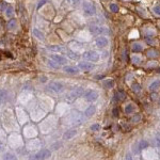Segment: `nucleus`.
<instances>
[{
    "label": "nucleus",
    "instance_id": "nucleus-1",
    "mask_svg": "<svg viewBox=\"0 0 160 160\" xmlns=\"http://www.w3.org/2000/svg\"><path fill=\"white\" fill-rule=\"evenodd\" d=\"M82 10H83V12L87 15H90V16H93L96 13V8H95V5L92 2H91V1H88V0H85V1L82 2Z\"/></svg>",
    "mask_w": 160,
    "mask_h": 160
},
{
    "label": "nucleus",
    "instance_id": "nucleus-2",
    "mask_svg": "<svg viewBox=\"0 0 160 160\" xmlns=\"http://www.w3.org/2000/svg\"><path fill=\"white\" fill-rule=\"evenodd\" d=\"M82 58L87 61H90V62H97L99 60V54L96 52V51H93V50H91V51H85L82 53Z\"/></svg>",
    "mask_w": 160,
    "mask_h": 160
},
{
    "label": "nucleus",
    "instance_id": "nucleus-3",
    "mask_svg": "<svg viewBox=\"0 0 160 160\" xmlns=\"http://www.w3.org/2000/svg\"><path fill=\"white\" fill-rule=\"evenodd\" d=\"M49 90H51L53 93L60 94V93H62L63 91H64V85L61 82L53 81V82H50L49 83Z\"/></svg>",
    "mask_w": 160,
    "mask_h": 160
},
{
    "label": "nucleus",
    "instance_id": "nucleus-4",
    "mask_svg": "<svg viewBox=\"0 0 160 160\" xmlns=\"http://www.w3.org/2000/svg\"><path fill=\"white\" fill-rule=\"evenodd\" d=\"M82 94H83V89H81V88H76V89L72 90L71 92H70V94H68V99L73 100V99H75L77 97H80Z\"/></svg>",
    "mask_w": 160,
    "mask_h": 160
},
{
    "label": "nucleus",
    "instance_id": "nucleus-5",
    "mask_svg": "<svg viewBox=\"0 0 160 160\" xmlns=\"http://www.w3.org/2000/svg\"><path fill=\"white\" fill-rule=\"evenodd\" d=\"M90 32L92 33V35H100V34L105 33L106 32V29L104 27H100V26H92L90 28Z\"/></svg>",
    "mask_w": 160,
    "mask_h": 160
},
{
    "label": "nucleus",
    "instance_id": "nucleus-6",
    "mask_svg": "<svg viewBox=\"0 0 160 160\" xmlns=\"http://www.w3.org/2000/svg\"><path fill=\"white\" fill-rule=\"evenodd\" d=\"M98 93L96 92V91H89V92H87L85 93V95H84V97H85V99L88 100V101H90V102H93V101H95L97 98H98Z\"/></svg>",
    "mask_w": 160,
    "mask_h": 160
},
{
    "label": "nucleus",
    "instance_id": "nucleus-7",
    "mask_svg": "<svg viewBox=\"0 0 160 160\" xmlns=\"http://www.w3.org/2000/svg\"><path fill=\"white\" fill-rule=\"evenodd\" d=\"M95 44H96V46L98 48H105L107 45H108V40L105 36H99V38L96 39Z\"/></svg>",
    "mask_w": 160,
    "mask_h": 160
},
{
    "label": "nucleus",
    "instance_id": "nucleus-8",
    "mask_svg": "<svg viewBox=\"0 0 160 160\" xmlns=\"http://www.w3.org/2000/svg\"><path fill=\"white\" fill-rule=\"evenodd\" d=\"M49 157H50V152L48 150H42L33 157V159H47Z\"/></svg>",
    "mask_w": 160,
    "mask_h": 160
},
{
    "label": "nucleus",
    "instance_id": "nucleus-9",
    "mask_svg": "<svg viewBox=\"0 0 160 160\" xmlns=\"http://www.w3.org/2000/svg\"><path fill=\"white\" fill-rule=\"evenodd\" d=\"M78 67H79L81 71H85V72H88V71L93 70L94 65H93L92 63H90V62H79Z\"/></svg>",
    "mask_w": 160,
    "mask_h": 160
},
{
    "label": "nucleus",
    "instance_id": "nucleus-10",
    "mask_svg": "<svg viewBox=\"0 0 160 160\" xmlns=\"http://www.w3.org/2000/svg\"><path fill=\"white\" fill-rule=\"evenodd\" d=\"M50 58H51L52 60H54L57 63H59L60 65H64V64L67 63L66 58H64V57H62V56H60V54H51Z\"/></svg>",
    "mask_w": 160,
    "mask_h": 160
},
{
    "label": "nucleus",
    "instance_id": "nucleus-11",
    "mask_svg": "<svg viewBox=\"0 0 160 160\" xmlns=\"http://www.w3.org/2000/svg\"><path fill=\"white\" fill-rule=\"evenodd\" d=\"M76 134H77V130H76V129H70V130H67V131L64 133L63 139H65V140H71V139L74 138Z\"/></svg>",
    "mask_w": 160,
    "mask_h": 160
},
{
    "label": "nucleus",
    "instance_id": "nucleus-12",
    "mask_svg": "<svg viewBox=\"0 0 160 160\" xmlns=\"http://www.w3.org/2000/svg\"><path fill=\"white\" fill-rule=\"evenodd\" d=\"M63 71L67 74H72V75H77L79 74V70L77 67H73V66H65L63 68Z\"/></svg>",
    "mask_w": 160,
    "mask_h": 160
},
{
    "label": "nucleus",
    "instance_id": "nucleus-13",
    "mask_svg": "<svg viewBox=\"0 0 160 160\" xmlns=\"http://www.w3.org/2000/svg\"><path fill=\"white\" fill-rule=\"evenodd\" d=\"M8 99V92L5 90L0 91V105H3Z\"/></svg>",
    "mask_w": 160,
    "mask_h": 160
},
{
    "label": "nucleus",
    "instance_id": "nucleus-14",
    "mask_svg": "<svg viewBox=\"0 0 160 160\" xmlns=\"http://www.w3.org/2000/svg\"><path fill=\"white\" fill-rule=\"evenodd\" d=\"M95 111H96V108H95V106H90V107H88V109L85 110L84 114H85V116L90 118V116H92V115H94V113H95Z\"/></svg>",
    "mask_w": 160,
    "mask_h": 160
},
{
    "label": "nucleus",
    "instance_id": "nucleus-15",
    "mask_svg": "<svg viewBox=\"0 0 160 160\" xmlns=\"http://www.w3.org/2000/svg\"><path fill=\"white\" fill-rule=\"evenodd\" d=\"M32 33H33V35L35 36V38H38L39 40H42V41L44 40V33L41 32L39 29H36V28L33 29V30H32Z\"/></svg>",
    "mask_w": 160,
    "mask_h": 160
},
{
    "label": "nucleus",
    "instance_id": "nucleus-16",
    "mask_svg": "<svg viewBox=\"0 0 160 160\" xmlns=\"http://www.w3.org/2000/svg\"><path fill=\"white\" fill-rule=\"evenodd\" d=\"M160 87V80H154V81L150 84V90L151 91H156V90H158V88Z\"/></svg>",
    "mask_w": 160,
    "mask_h": 160
},
{
    "label": "nucleus",
    "instance_id": "nucleus-17",
    "mask_svg": "<svg viewBox=\"0 0 160 160\" xmlns=\"http://www.w3.org/2000/svg\"><path fill=\"white\" fill-rule=\"evenodd\" d=\"M104 87L106 89H112L114 87V81L112 79H106L104 81Z\"/></svg>",
    "mask_w": 160,
    "mask_h": 160
},
{
    "label": "nucleus",
    "instance_id": "nucleus-18",
    "mask_svg": "<svg viewBox=\"0 0 160 160\" xmlns=\"http://www.w3.org/2000/svg\"><path fill=\"white\" fill-rule=\"evenodd\" d=\"M131 48H132L133 51H141L143 49V46H142V44H140V43H133Z\"/></svg>",
    "mask_w": 160,
    "mask_h": 160
},
{
    "label": "nucleus",
    "instance_id": "nucleus-19",
    "mask_svg": "<svg viewBox=\"0 0 160 160\" xmlns=\"http://www.w3.org/2000/svg\"><path fill=\"white\" fill-rule=\"evenodd\" d=\"M131 61H132V63H134V64H140V63L142 62V58H141L140 56L133 54V56L131 57Z\"/></svg>",
    "mask_w": 160,
    "mask_h": 160
},
{
    "label": "nucleus",
    "instance_id": "nucleus-20",
    "mask_svg": "<svg viewBox=\"0 0 160 160\" xmlns=\"http://www.w3.org/2000/svg\"><path fill=\"white\" fill-rule=\"evenodd\" d=\"M48 48H49V50L54 51V52H61L63 50V48L60 47V46H58V45H54V46H49Z\"/></svg>",
    "mask_w": 160,
    "mask_h": 160
},
{
    "label": "nucleus",
    "instance_id": "nucleus-21",
    "mask_svg": "<svg viewBox=\"0 0 160 160\" xmlns=\"http://www.w3.org/2000/svg\"><path fill=\"white\" fill-rule=\"evenodd\" d=\"M5 14L8 17H11L13 15V7L12 5H8V8L5 10Z\"/></svg>",
    "mask_w": 160,
    "mask_h": 160
},
{
    "label": "nucleus",
    "instance_id": "nucleus-22",
    "mask_svg": "<svg viewBox=\"0 0 160 160\" xmlns=\"http://www.w3.org/2000/svg\"><path fill=\"white\" fill-rule=\"evenodd\" d=\"M67 56H68V58H71L72 60H76V59L78 58L77 53H75V52L72 51V50H67Z\"/></svg>",
    "mask_w": 160,
    "mask_h": 160
},
{
    "label": "nucleus",
    "instance_id": "nucleus-23",
    "mask_svg": "<svg viewBox=\"0 0 160 160\" xmlns=\"http://www.w3.org/2000/svg\"><path fill=\"white\" fill-rule=\"evenodd\" d=\"M147 57H150V58H156V57H158V52L154 49L152 50H148L147 51Z\"/></svg>",
    "mask_w": 160,
    "mask_h": 160
},
{
    "label": "nucleus",
    "instance_id": "nucleus-24",
    "mask_svg": "<svg viewBox=\"0 0 160 160\" xmlns=\"http://www.w3.org/2000/svg\"><path fill=\"white\" fill-rule=\"evenodd\" d=\"M147 146H148L147 141H145V140H141V141L139 142V148H140V150H144V148H146Z\"/></svg>",
    "mask_w": 160,
    "mask_h": 160
},
{
    "label": "nucleus",
    "instance_id": "nucleus-25",
    "mask_svg": "<svg viewBox=\"0 0 160 160\" xmlns=\"http://www.w3.org/2000/svg\"><path fill=\"white\" fill-rule=\"evenodd\" d=\"M80 1H81V0H66V2L72 7H77Z\"/></svg>",
    "mask_w": 160,
    "mask_h": 160
},
{
    "label": "nucleus",
    "instance_id": "nucleus-26",
    "mask_svg": "<svg viewBox=\"0 0 160 160\" xmlns=\"http://www.w3.org/2000/svg\"><path fill=\"white\" fill-rule=\"evenodd\" d=\"M133 111H134V108H133V106L131 104H129V105H127L126 107H125V112L126 113H132Z\"/></svg>",
    "mask_w": 160,
    "mask_h": 160
},
{
    "label": "nucleus",
    "instance_id": "nucleus-27",
    "mask_svg": "<svg viewBox=\"0 0 160 160\" xmlns=\"http://www.w3.org/2000/svg\"><path fill=\"white\" fill-rule=\"evenodd\" d=\"M48 63H49V65H51L53 68H59L60 67V64L59 63H57L54 60H52L51 58H50V60L48 61Z\"/></svg>",
    "mask_w": 160,
    "mask_h": 160
},
{
    "label": "nucleus",
    "instance_id": "nucleus-28",
    "mask_svg": "<svg viewBox=\"0 0 160 160\" xmlns=\"http://www.w3.org/2000/svg\"><path fill=\"white\" fill-rule=\"evenodd\" d=\"M15 26H16V20H15V19H11V20L8 22V28H10V29L15 28Z\"/></svg>",
    "mask_w": 160,
    "mask_h": 160
},
{
    "label": "nucleus",
    "instance_id": "nucleus-29",
    "mask_svg": "<svg viewBox=\"0 0 160 160\" xmlns=\"http://www.w3.org/2000/svg\"><path fill=\"white\" fill-rule=\"evenodd\" d=\"M153 12H154L156 15L160 16V7H159V5H156V7H154V8H153Z\"/></svg>",
    "mask_w": 160,
    "mask_h": 160
},
{
    "label": "nucleus",
    "instance_id": "nucleus-30",
    "mask_svg": "<svg viewBox=\"0 0 160 160\" xmlns=\"http://www.w3.org/2000/svg\"><path fill=\"white\" fill-rule=\"evenodd\" d=\"M132 90L134 91V92H140V91H141L140 84H138V83H134V84L132 85Z\"/></svg>",
    "mask_w": 160,
    "mask_h": 160
},
{
    "label": "nucleus",
    "instance_id": "nucleus-31",
    "mask_svg": "<svg viewBox=\"0 0 160 160\" xmlns=\"http://www.w3.org/2000/svg\"><path fill=\"white\" fill-rule=\"evenodd\" d=\"M7 8H8V4H7V2L2 1L1 3H0V11H5V10H7Z\"/></svg>",
    "mask_w": 160,
    "mask_h": 160
},
{
    "label": "nucleus",
    "instance_id": "nucleus-32",
    "mask_svg": "<svg viewBox=\"0 0 160 160\" xmlns=\"http://www.w3.org/2000/svg\"><path fill=\"white\" fill-rule=\"evenodd\" d=\"M110 9H111V11H113V12H118L119 11V7L116 4H114V3L110 4Z\"/></svg>",
    "mask_w": 160,
    "mask_h": 160
},
{
    "label": "nucleus",
    "instance_id": "nucleus-33",
    "mask_svg": "<svg viewBox=\"0 0 160 160\" xmlns=\"http://www.w3.org/2000/svg\"><path fill=\"white\" fill-rule=\"evenodd\" d=\"M115 99H118V100H122V99H124V94L123 93H121V92H119V93H116L115 94Z\"/></svg>",
    "mask_w": 160,
    "mask_h": 160
},
{
    "label": "nucleus",
    "instance_id": "nucleus-34",
    "mask_svg": "<svg viewBox=\"0 0 160 160\" xmlns=\"http://www.w3.org/2000/svg\"><path fill=\"white\" fill-rule=\"evenodd\" d=\"M3 158L4 159H16V156H14L12 154H7V155H4Z\"/></svg>",
    "mask_w": 160,
    "mask_h": 160
},
{
    "label": "nucleus",
    "instance_id": "nucleus-35",
    "mask_svg": "<svg viewBox=\"0 0 160 160\" xmlns=\"http://www.w3.org/2000/svg\"><path fill=\"white\" fill-rule=\"evenodd\" d=\"M46 2H47V0H40V1H39V4H38V9H41Z\"/></svg>",
    "mask_w": 160,
    "mask_h": 160
},
{
    "label": "nucleus",
    "instance_id": "nucleus-36",
    "mask_svg": "<svg viewBox=\"0 0 160 160\" xmlns=\"http://www.w3.org/2000/svg\"><path fill=\"white\" fill-rule=\"evenodd\" d=\"M91 129H92V130H94V131L98 130V129H99V125H98V124H95V125H92V126H91Z\"/></svg>",
    "mask_w": 160,
    "mask_h": 160
},
{
    "label": "nucleus",
    "instance_id": "nucleus-37",
    "mask_svg": "<svg viewBox=\"0 0 160 160\" xmlns=\"http://www.w3.org/2000/svg\"><path fill=\"white\" fill-rule=\"evenodd\" d=\"M40 80H41V81H42V82H46V77H45V76H42Z\"/></svg>",
    "mask_w": 160,
    "mask_h": 160
},
{
    "label": "nucleus",
    "instance_id": "nucleus-38",
    "mask_svg": "<svg viewBox=\"0 0 160 160\" xmlns=\"http://www.w3.org/2000/svg\"><path fill=\"white\" fill-rule=\"evenodd\" d=\"M4 150V145L1 143V142H0V152H2Z\"/></svg>",
    "mask_w": 160,
    "mask_h": 160
},
{
    "label": "nucleus",
    "instance_id": "nucleus-39",
    "mask_svg": "<svg viewBox=\"0 0 160 160\" xmlns=\"http://www.w3.org/2000/svg\"><path fill=\"white\" fill-rule=\"evenodd\" d=\"M159 102H160V101H159Z\"/></svg>",
    "mask_w": 160,
    "mask_h": 160
}]
</instances>
